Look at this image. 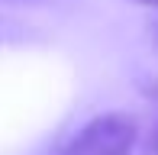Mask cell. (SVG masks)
<instances>
[{
    "mask_svg": "<svg viewBox=\"0 0 158 155\" xmlns=\"http://www.w3.org/2000/svg\"><path fill=\"white\" fill-rule=\"evenodd\" d=\"M139 142V126L126 113L94 116L58 149V155H132Z\"/></svg>",
    "mask_w": 158,
    "mask_h": 155,
    "instance_id": "obj_1",
    "label": "cell"
},
{
    "mask_svg": "<svg viewBox=\"0 0 158 155\" xmlns=\"http://www.w3.org/2000/svg\"><path fill=\"white\" fill-rule=\"evenodd\" d=\"M148 155H158V129L152 132V142H148Z\"/></svg>",
    "mask_w": 158,
    "mask_h": 155,
    "instance_id": "obj_2",
    "label": "cell"
},
{
    "mask_svg": "<svg viewBox=\"0 0 158 155\" xmlns=\"http://www.w3.org/2000/svg\"><path fill=\"white\" fill-rule=\"evenodd\" d=\"M135 3H142V6H158V0H135Z\"/></svg>",
    "mask_w": 158,
    "mask_h": 155,
    "instance_id": "obj_3",
    "label": "cell"
},
{
    "mask_svg": "<svg viewBox=\"0 0 158 155\" xmlns=\"http://www.w3.org/2000/svg\"><path fill=\"white\" fill-rule=\"evenodd\" d=\"M155 39H158V26H155Z\"/></svg>",
    "mask_w": 158,
    "mask_h": 155,
    "instance_id": "obj_4",
    "label": "cell"
}]
</instances>
